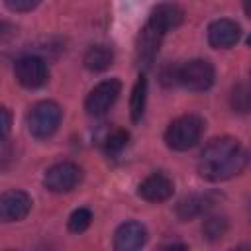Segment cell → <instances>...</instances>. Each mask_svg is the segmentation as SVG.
Instances as JSON below:
<instances>
[{
  "label": "cell",
  "instance_id": "6da1fadb",
  "mask_svg": "<svg viewBox=\"0 0 251 251\" xmlns=\"http://www.w3.org/2000/svg\"><path fill=\"white\" fill-rule=\"evenodd\" d=\"M247 165V151L235 137L224 135L212 139L200 159H198V173L206 180L220 182L239 175Z\"/></svg>",
  "mask_w": 251,
  "mask_h": 251
},
{
  "label": "cell",
  "instance_id": "7a4b0ae2",
  "mask_svg": "<svg viewBox=\"0 0 251 251\" xmlns=\"http://www.w3.org/2000/svg\"><path fill=\"white\" fill-rule=\"evenodd\" d=\"M204 131V122L202 118L194 114L180 116L173 120L165 131V143L173 151H188L200 141V135Z\"/></svg>",
  "mask_w": 251,
  "mask_h": 251
},
{
  "label": "cell",
  "instance_id": "3957f363",
  "mask_svg": "<svg viewBox=\"0 0 251 251\" xmlns=\"http://www.w3.org/2000/svg\"><path fill=\"white\" fill-rule=\"evenodd\" d=\"M61 118H63V110L57 102L41 100L33 104L31 110L27 112V129L33 137L47 139L59 129Z\"/></svg>",
  "mask_w": 251,
  "mask_h": 251
},
{
  "label": "cell",
  "instance_id": "277c9868",
  "mask_svg": "<svg viewBox=\"0 0 251 251\" xmlns=\"http://www.w3.org/2000/svg\"><path fill=\"white\" fill-rule=\"evenodd\" d=\"M175 80L176 84H182L188 90L202 92L214 84L216 71H214V65L206 59H190L176 67Z\"/></svg>",
  "mask_w": 251,
  "mask_h": 251
},
{
  "label": "cell",
  "instance_id": "5b68a950",
  "mask_svg": "<svg viewBox=\"0 0 251 251\" xmlns=\"http://www.w3.org/2000/svg\"><path fill=\"white\" fill-rule=\"evenodd\" d=\"M169 29L159 22L155 20L153 16H149V20L145 22V25L141 27L139 35H137V47H135V53H137V61L139 65L143 67H149L159 51V45L165 37Z\"/></svg>",
  "mask_w": 251,
  "mask_h": 251
},
{
  "label": "cell",
  "instance_id": "8992f818",
  "mask_svg": "<svg viewBox=\"0 0 251 251\" xmlns=\"http://www.w3.org/2000/svg\"><path fill=\"white\" fill-rule=\"evenodd\" d=\"M120 92H122V82L118 78H108V80L98 82L86 94V100H84L86 114L88 116H104L114 106Z\"/></svg>",
  "mask_w": 251,
  "mask_h": 251
},
{
  "label": "cell",
  "instance_id": "52a82bcc",
  "mask_svg": "<svg viewBox=\"0 0 251 251\" xmlns=\"http://www.w3.org/2000/svg\"><path fill=\"white\" fill-rule=\"evenodd\" d=\"M82 178V171L76 163H71V161H61V163H55L53 167H49L45 171V176H43V184L47 190L51 192H69L73 190Z\"/></svg>",
  "mask_w": 251,
  "mask_h": 251
},
{
  "label": "cell",
  "instance_id": "ba28073f",
  "mask_svg": "<svg viewBox=\"0 0 251 251\" xmlns=\"http://www.w3.org/2000/svg\"><path fill=\"white\" fill-rule=\"evenodd\" d=\"M14 75H16V80L24 86V88H39L47 82L49 78V69H47V63L37 57V55H25V57H20L14 65Z\"/></svg>",
  "mask_w": 251,
  "mask_h": 251
},
{
  "label": "cell",
  "instance_id": "9c48e42d",
  "mask_svg": "<svg viewBox=\"0 0 251 251\" xmlns=\"http://www.w3.org/2000/svg\"><path fill=\"white\" fill-rule=\"evenodd\" d=\"M31 196L24 190H6L0 194V220L2 222H20L31 210Z\"/></svg>",
  "mask_w": 251,
  "mask_h": 251
},
{
  "label": "cell",
  "instance_id": "30bf717a",
  "mask_svg": "<svg viewBox=\"0 0 251 251\" xmlns=\"http://www.w3.org/2000/svg\"><path fill=\"white\" fill-rule=\"evenodd\" d=\"M241 37V27L237 22L222 18L210 24L208 27V43L216 49H227L233 47Z\"/></svg>",
  "mask_w": 251,
  "mask_h": 251
},
{
  "label": "cell",
  "instance_id": "8fae6325",
  "mask_svg": "<svg viewBox=\"0 0 251 251\" xmlns=\"http://www.w3.org/2000/svg\"><path fill=\"white\" fill-rule=\"evenodd\" d=\"M137 192L147 202H165L173 196L175 184L165 173H153L139 184Z\"/></svg>",
  "mask_w": 251,
  "mask_h": 251
},
{
  "label": "cell",
  "instance_id": "7c38bea8",
  "mask_svg": "<svg viewBox=\"0 0 251 251\" xmlns=\"http://www.w3.org/2000/svg\"><path fill=\"white\" fill-rule=\"evenodd\" d=\"M147 241V229L139 222H126L114 233V247L118 251H135Z\"/></svg>",
  "mask_w": 251,
  "mask_h": 251
},
{
  "label": "cell",
  "instance_id": "4fadbf2b",
  "mask_svg": "<svg viewBox=\"0 0 251 251\" xmlns=\"http://www.w3.org/2000/svg\"><path fill=\"white\" fill-rule=\"evenodd\" d=\"M212 198L206 194H192L188 198H182L176 206V214L180 220H192L196 216H202L210 210Z\"/></svg>",
  "mask_w": 251,
  "mask_h": 251
},
{
  "label": "cell",
  "instance_id": "5bb4252c",
  "mask_svg": "<svg viewBox=\"0 0 251 251\" xmlns=\"http://www.w3.org/2000/svg\"><path fill=\"white\" fill-rule=\"evenodd\" d=\"M114 61V51L106 45H92L84 57H82V63L88 71L92 73H100V71H106Z\"/></svg>",
  "mask_w": 251,
  "mask_h": 251
},
{
  "label": "cell",
  "instance_id": "9a60e30c",
  "mask_svg": "<svg viewBox=\"0 0 251 251\" xmlns=\"http://www.w3.org/2000/svg\"><path fill=\"white\" fill-rule=\"evenodd\" d=\"M145 100H147V80H145V76H139L131 90V100H129V112H131L133 122H139L143 118Z\"/></svg>",
  "mask_w": 251,
  "mask_h": 251
},
{
  "label": "cell",
  "instance_id": "2e32d148",
  "mask_svg": "<svg viewBox=\"0 0 251 251\" xmlns=\"http://www.w3.org/2000/svg\"><path fill=\"white\" fill-rule=\"evenodd\" d=\"M127 139H129V133H127L126 129L114 127V129H110V131L104 135L102 147H104V151H106L108 155H118V153L127 145Z\"/></svg>",
  "mask_w": 251,
  "mask_h": 251
},
{
  "label": "cell",
  "instance_id": "e0dca14e",
  "mask_svg": "<svg viewBox=\"0 0 251 251\" xmlns=\"http://www.w3.org/2000/svg\"><path fill=\"white\" fill-rule=\"evenodd\" d=\"M202 231H204L206 239L216 241V239L224 237V233L227 231V222H226V218H222V216H210V218L204 220Z\"/></svg>",
  "mask_w": 251,
  "mask_h": 251
},
{
  "label": "cell",
  "instance_id": "ac0fdd59",
  "mask_svg": "<svg viewBox=\"0 0 251 251\" xmlns=\"http://www.w3.org/2000/svg\"><path fill=\"white\" fill-rule=\"evenodd\" d=\"M90 224H92V214L88 208H76L69 216V229L73 233H82L84 229H88Z\"/></svg>",
  "mask_w": 251,
  "mask_h": 251
},
{
  "label": "cell",
  "instance_id": "d6986e66",
  "mask_svg": "<svg viewBox=\"0 0 251 251\" xmlns=\"http://www.w3.org/2000/svg\"><path fill=\"white\" fill-rule=\"evenodd\" d=\"M231 106L237 112H247L249 108V88L247 84H237L231 92Z\"/></svg>",
  "mask_w": 251,
  "mask_h": 251
},
{
  "label": "cell",
  "instance_id": "ffe728a7",
  "mask_svg": "<svg viewBox=\"0 0 251 251\" xmlns=\"http://www.w3.org/2000/svg\"><path fill=\"white\" fill-rule=\"evenodd\" d=\"M6 2V6H8V10H12V12H31L41 0H4Z\"/></svg>",
  "mask_w": 251,
  "mask_h": 251
},
{
  "label": "cell",
  "instance_id": "44dd1931",
  "mask_svg": "<svg viewBox=\"0 0 251 251\" xmlns=\"http://www.w3.org/2000/svg\"><path fill=\"white\" fill-rule=\"evenodd\" d=\"M10 129H12V114L6 106H0V141L8 137Z\"/></svg>",
  "mask_w": 251,
  "mask_h": 251
}]
</instances>
